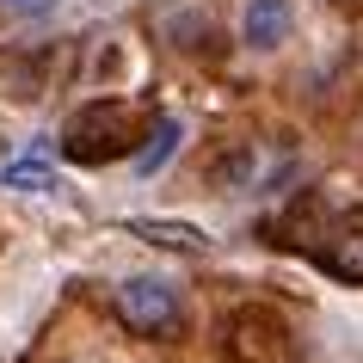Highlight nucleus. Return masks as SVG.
<instances>
[{"label":"nucleus","mask_w":363,"mask_h":363,"mask_svg":"<svg viewBox=\"0 0 363 363\" xmlns=\"http://www.w3.org/2000/svg\"><path fill=\"white\" fill-rule=\"evenodd\" d=\"M135 105L130 99H93V105H80L68 117V130H62V154L74 160V167H111L123 154L135 148Z\"/></svg>","instance_id":"f257e3e1"},{"label":"nucleus","mask_w":363,"mask_h":363,"mask_svg":"<svg viewBox=\"0 0 363 363\" xmlns=\"http://www.w3.org/2000/svg\"><path fill=\"white\" fill-rule=\"evenodd\" d=\"M228 357L234 363H296V339L271 308H240L228 326Z\"/></svg>","instance_id":"f03ea898"},{"label":"nucleus","mask_w":363,"mask_h":363,"mask_svg":"<svg viewBox=\"0 0 363 363\" xmlns=\"http://www.w3.org/2000/svg\"><path fill=\"white\" fill-rule=\"evenodd\" d=\"M117 314L142 339H167L172 326H179V289L160 284V277H130V284L117 289Z\"/></svg>","instance_id":"7ed1b4c3"},{"label":"nucleus","mask_w":363,"mask_h":363,"mask_svg":"<svg viewBox=\"0 0 363 363\" xmlns=\"http://www.w3.org/2000/svg\"><path fill=\"white\" fill-rule=\"evenodd\" d=\"M314 259H320L339 284H363V222H351V228H333L314 247Z\"/></svg>","instance_id":"20e7f679"},{"label":"nucleus","mask_w":363,"mask_h":363,"mask_svg":"<svg viewBox=\"0 0 363 363\" xmlns=\"http://www.w3.org/2000/svg\"><path fill=\"white\" fill-rule=\"evenodd\" d=\"M289 25H296V6H289V0H247L240 31H247L252 50H277V43L289 38Z\"/></svg>","instance_id":"39448f33"},{"label":"nucleus","mask_w":363,"mask_h":363,"mask_svg":"<svg viewBox=\"0 0 363 363\" xmlns=\"http://www.w3.org/2000/svg\"><path fill=\"white\" fill-rule=\"evenodd\" d=\"M130 234L154 240V247H172V252H203V247H210V234H203V228H191V222H154V216H135Z\"/></svg>","instance_id":"423d86ee"},{"label":"nucleus","mask_w":363,"mask_h":363,"mask_svg":"<svg viewBox=\"0 0 363 363\" xmlns=\"http://www.w3.org/2000/svg\"><path fill=\"white\" fill-rule=\"evenodd\" d=\"M0 185L6 191H56V167H50V154H19V160H6L0 167Z\"/></svg>","instance_id":"0eeeda50"},{"label":"nucleus","mask_w":363,"mask_h":363,"mask_svg":"<svg viewBox=\"0 0 363 363\" xmlns=\"http://www.w3.org/2000/svg\"><path fill=\"white\" fill-rule=\"evenodd\" d=\"M172 148H179V117H154L148 142L135 148V172H142V179H154V172L172 160Z\"/></svg>","instance_id":"6e6552de"},{"label":"nucleus","mask_w":363,"mask_h":363,"mask_svg":"<svg viewBox=\"0 0 363 363\" xmlns=\"http://www.w3.org/2000/svg\"><path fill=\"white\" fill-rule=\"evenodd\" d=\"M56 6H62V0H0V13H6V19H50Z\"/></svg>","instance_id":"1a4fd4ad"}]
</instances>
